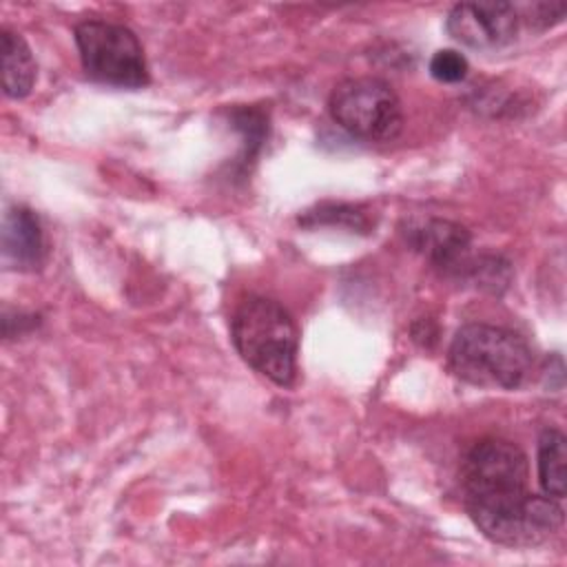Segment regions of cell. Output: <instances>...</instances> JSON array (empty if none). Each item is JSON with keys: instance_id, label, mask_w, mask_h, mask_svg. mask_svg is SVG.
I'll return each mask as SVG.
<instances>
[{"instance_id": "6da1fadb", "label": "cell", "mask_w": 567, "mask_h": 567, "mask_svg": "<svg viewBox=\"0 0 567 567\" xmlns=\"http://www.w3.org/2000/svg\"><path fill=\"white\" fill-rule=\"evenodd\" d=\"M527 483V456L507 439H481L465 454L461 465L465 507L489 540L532 547L563 527L560 501L532 494Z\"/></svg>"}, {"instance_id": "7a4b0ae2", "label": "cell", "mask_w": 567, "mask_h": 567, "mask_svg": "<svg viewBox=\"0 0 567 567\" xmlns=\"http://www.w3.org/2000/svg\"><path fill=\"white\" fill-rule=\"evenodd\" d=\"M230 339L255 372L281 388L295 383L299 330L279 301L259 295L239 301L230 319Z\"/></svg>"}, {"instance_id": "3957f363", "label": "cell", "mask_w": 567, "mask_h": 567, "mask_svg": "<svg viewBox=\"0 0 567 567\" xmlns=\"http://www.w3.org/2000/svg\"><path fill=\"white\" fill-rule=\"evenodd\" d=\"M452 372L478 388H520L534 365L529 343L514 330L489 323L463 326L450 343Z\"/></svg>"}, {"instance_id": "277c9868", "label": "cell", "mask_w": 567, "mask_h": 567, "mask_svg": "<svg viewBox=\"0 0 567 567\" xmlns=\"http://www.w3.org/2000/svg\"><path fill=\"white\" fill-rule=\"evenodd\" d=\"M82 69L93 82L117 89H142L151 82L137 35L117 22L82 20L75 27Z\"/></svg>"}, {"instance_id": "5b68a950", "label": "cell", "mask_w": 567, "mask_h": 567, "mask_svg": "<svg viewBox=\"0 0 567 567\" xmlns=\"http://www.w3.org/2000/svg\"><path fill=\"white\" fill-rule=\"evenodd\" d=\"M330 117L352 137L390 142L403 128V109L394 89L381 78H348L328 97Z\"/></svg>"}, {"instance_id": "8992f818", "label": "cell", "mask_w": 567, "mask_h": 567, "mask_svg": "<svg viewBox=\"0 0 567 567\" xmlns=\"http://www.w3.org/2000/svg\"><path fill=\"white\" fill-rule=\"evenodd\" d=\"M445 27L461 44L494 51L516 40L520 13L509 2H458L450 9Z\"/></svg>"}, {"instance_id": "52a82bcc", "label": "cell", "mask_w": 567, "mask_h": 567, "mask_svg": "<svg viewBox=\"0 0 567 567\" xmlns=\"http://www.w3.org/2000/svg\"><path fill=\"white\" fill-rule=\"evenodd\" d=\"M408 239L432 266L445 272H461L467 266L470 233L456 221L425 219L410 226Z\"/></svg>"}, {"instance_id": "ba28073f", "label": "cell", "mask_w": 567, "mask_h": 567, "mask_svg": "<svg viewBox=\"0 0 567 567\" xmlns=\"http://www.w3.org/2000/svg\"><path fill=\"white\" fill-rule=\"evenodd\" d=\"M44 259V237L38 215L13 204L2 219V261L13 270H35Z\"/></svg>"}, {"instance_id": "9c48e42d", "label": "cell", "mask_w": 567, "mask_h": 567, "mask_svg": "<svg viewBox=\"0 0 567 567\" xmlns=\"http://www.w3.org/2000/svg\"><path fill=\"white\" fill-rule=\"evenodd\" d=\"M0 51H2V89L9 97H27L35 84V60L27 44V40L11 31L2 29L0 33Z\"/></svg>"}, {"instance_id": "30bf717a", "label": "cell", "mask_w": 567, "mask_h": 567, "mask_svg": "<svg viewBox=\"0 0 567 567\" xmlns=\"http://www.w3.org/2000/svg\"><path fill=\"white\" fill-rule=\"evenodd\" d=\"M567 439L558 427H545L538 439V483L545 496L563 501L567 489Z\"/></svg>"}, {"instance_id": "8fae6325", "label": "cell", "mask_w": 567, "mask_h": 567, "mask_svg": "<svg viewBox=\"0 0 567 567\" xmlns=\"http://www.w3.org/2000/svg\"><path fill=\"white\" fill-rule=\"evenodd\" d=\"M299 224L303 226H343L354 230H368L370 219L365 213H361L357 206L350 204H319L315 210H306L303 217H299Z\"/></svg>"}, {"instance_id": "7c38bea8", "label": "cell", "mask_w": 567, "mask_h": 567, "mask_svg": "<svg viewBox=\"0 0 567 567\" xmlns=\"http://www.w3.org/2000/svg\"><path fill=\"white\" fill-rule=\"evenodd\" d=\"M467 71H470V64L465 55H461L454 49H441L430 60V75L445 84H456L465 80Z\"/></svg>"}, {"instance_id": "4fadbf2b", "label": "cell", "mask_w": 567, "mask_h": 567, "mask_svg": "<svg viewBox=\"0 0 567 567\" xmlns=\"http://www.w3.org/2000/svg\"><path fill=\"white\" fill-rule=\"evenodd\" d=\"M529 11H532V18H527L529 24H538L540 29H547L563 20L565 4L563 2H549V4L540 2V4H532Z\"/></svg>"}]
</instances>
